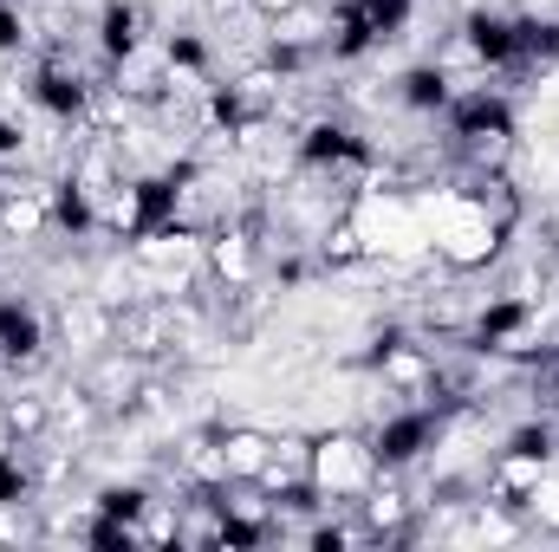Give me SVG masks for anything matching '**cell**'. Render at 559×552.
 <instances>
[{
  "label": "cell",
  "mask_w": 559,
  "mask_h": 552,
  "mask_svg": "<svg viewBox=\"0 0 559 552\" xmlns=\"http://www.w3.org/2000/svg\"><path fill=\"white\" fill-rule=\"evenodd\" d=\"M378 481H384V461H378L371 435L338 429V435H319L312 442V494L325 507H358Z\"/></svg>",
  "instance_id": "cell-1"
},
{
  "label": "cell",
  "mask_w": 559,
  "mask_h": 552,
  "mask_svg": "<svg viewBox=\"0 0 559 552\" xmlns=\"http://www.w3.org/2000/svg\"><path fill=\"white\" fill-rule=\"evenodd\" d=\"M39 345H46V319H39V305H26V299H0V358H7V364H33Z\"/></svg>",
  "instance_id": "cell-2"
},
{
  "label": "cell",
  "mask_w": 559,
  "mask_h": 552,
  "mask_svg": "<svg viewBox=\"0 0 559 552\" xmlns=\"http://www.w3.org/2000/svg\"><path fill=\"white\" fill-rule=\"evenodd\" d=\"M215 448H222V481H254L267 468V455H274V435H261V429H222Z\"/></svg>",
  "instance_id": "cell-3"
},
{
  "label": "cell",
  "mask_w": 559,
  "mask_h": 552,
  "mask_svg": "<svg viewBox=\"0 0 559 552\" xmlns=\"http://www.w3.org/2000/svg\"><path fill=\"white\" fill-rule=\"evenodd\" d=\"M143 39V7L138 0H105V13H98V52H105V65H118L124 52H138Z\"/></svg>",
  "instance_id": "cell-4"
},
{
  "label": "cell",
  "mask_w": 559,
  "mask_h": 552,
  "mask_svg": "<svg viewBox=\"0 0 559 552\" xmlns=\"http://www.w3.org/2000/svg\"><path fill=\"white\" fill-rule=\"evenodd\" d=\"M26 39H33V26H26L20 0H0V52H20Z\"/></svg>",
  "instance_id": "cell-5"
},
{
  "label": "cell",
  "mask_w": 559,
  "mask_h": 552,
  "mask_svg": "<svg viewBox=\"0 0 559 552\" xmlns=\"http://www.w3.org/2000/svg\"><path fill=\"white\" fill-rule=\"evenodd\" d=\"M299 0H248V13H261V20H280V13H293Z\"/></svg>",
  "instance_id": "cell-6"
}]
</instances>
